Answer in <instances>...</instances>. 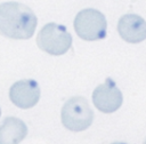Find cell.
I'll return each mask as SVG.
<instances>
[{"label":"cell","mask_w":146,"mask_h":144,"mask_svg":"<svg viewBox=\"0 0 146 144\" xmlns=\"http://www.w3.org/2000/svg\"><path fill=\"white\" fill-rule=\"evenodd\" d=\"M38 18L26 5L8 1L0 3V34L16 40L30 39L36 29Z\"/></svg>","instance_id":"obj_1"},{"label":"cell","mask_w":146,"mask_h":144,"mask_svg":"<svg viewBox=\"0 0 146 144\" xmlns=\"http://www.w3.org/2000/svg\"><path fill=\"white\" fill-rule=\"evenodd\" d=\"M94 111L89 102L82 96L68 98L60 111L63 126L71 131H83L88 129L94 121Z\"/></svg>","instance_id":"obj_2"},{"label":"cell","mask_w":146,"mask_h":144,"mask_svg":"<svg viewBox=\"0 0 146 144\" xmlns=\"http://www.w3.org/2000/svg\"><path fill=\"white\" fill-rule=\"evenodd\" d=\"M72 35L64 25L47 23L36 35L38 47L47 54L59 56L68 51L72 46Z\"/></svg>","instance_id":"obj_3"},{"label":"cell","mask_w":146,"mask_h":144,"mask_svg":"<svg viewBox=\"0 0 146 144\" xmlns=\"http://www.w3.org/2000/svg\"><path fill=\"white\" fill-rule=\"evenodd\" d=\"M73 25L79 38L86 41L102 40L107 34L106 17L102 11L95 8L80 10L74 18Z\"/></svg>","instance_id":"obj_4"},{"label":"cell","mask_w":146,"mask_h":144,"mask_svg":"<svg viewBox=\"0 0 146 144\" xmlns=\"http://www.w3.org/2000/svg\"><path fill=\"white\" fill-rule=\"evenodd\" d=\"M92 103L98 111L103 113H113L121 107L123 95L115 81L112 78H107L105 82L98 85L94 89Z\"/></svg>","instance_id":"obj_5"},{"label":"cell","mask_w":146,"mask_h":144,"mask_svg":"<svg viewBox=\"0 0 146 144\" xmlns=\"http://www.w3.org/2000/svg\"><path fill=\"white\" fill-rule=\"evenodd\" d=\"M41 96L39 83L33 79L18 80L9 89V98L19 109H31L38 104Z\"/></svg>","instance_id":"obj_6"},{"label":"cell","mask_w":146,"mask_h":144,"mask_svg":"<svg viewBox=\"0 0 146 144\" xmlns=\"http://www.w3.org/2000/svg\"><path fill=\"white\" fill-rule=\"evenodd\" d=\"M120 37L129 43H139L146 39V21L137 14H125L117 22Z\"/></svg>","instance_id":"obj_7"},{"label":"cell","mask_w":146,"mask_h":144,"mask_svg":"<svg viewBox=\"0 0 146 144\" xmlns=\"http://www.w3.org/2000/svg\"><path fill=\"white\" fill-rule=\"evenodd\" d=\"M27 136L26 123L16 117H7L0 125V144H19Z\"/></svg>","instance_id":"obj_8"},{"label":"cell","mask_w":146,"mask_h":144,"mask_svg":"<svg viewBox=\"0 0 146 144\" xmlns=\"http://www.w3.org/2000/svg\"><path fill=\"white\" fill-rule=\"evenodd\" d=\"M111 144H127V143H122V142H114V143H111Z\"/></svg>","instance_id":"obj_9"},{"label":"cell","mask_w":146,"mask_h":144,"mask_svg":"<svg viewBox=\"0 0 146 144\" xmlns=\"http://www.w3.org/2000/svg\"><path fill=\"white\" fill-rule=\"evenodd\" d=\"M144 144H146V138H145V141H144Z\"/></svg>","instance_id":"obj_10"},{"label":"cell","mask_w":146,"mask_h":144,"mask_svg":"<svg viewBox=\"0 0 146 144\" xmlns=\"http://www.w3.org/2000/svg\"><path fill=\"white\" fill-rule=\"evenodd\" d=\"M0 117H1V107H0Z\"/></svg>","instance_id":"obj_11"}]
</instances>
